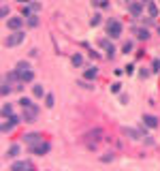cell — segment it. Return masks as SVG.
<instances>
[{
	"label": "cell",
	"mask_w": 160,
	"mask_h": 171,
	"mask_svg": "<svg viewBox=\"0 0 160 171\" xmlns=\"http://www.w3.org/2000/svg\"><path fill=\"white\" fill-rule=\"evenodd\" d=\"M19 105H22V107H30V105H34V103H32V98L22 96V98H19Z\"/></svg>",
	"instance_id": "24"
},
{
	"label": "cell",
	"mask_w": 160,
	"mask_h": 171,
	"mask_svg": "<svg viewBox=\"0 0 160 171\" xmlns=\"http://www.w3.org/2000/svg\"><path fill=\"white\" fill-rule=\"evenodd\" d=\"M53 105H56V101H53V94H45V107H47V109H51Z\"/></svg>",
	"instance_id": "22"
},
{
	"label": "cell",
	"mask_w": 160,
	"mask_h": 171,
	"mask_svg": "<svg viewBox=\"0 0 160 171\" xmlns=\"http://www.w3.org/2000/svg\"><path fill=\"white\" fill-rule=\"evenodd\" d=\"M49 150H51V146L47 143V141H43V139L30 146V152H32V154H37V156H43V154H47Z\"/></svg>",
	"instance_id": "3"
},
{
	"label": "cell",
	"mask_w": 160,
	"mask_h": 171,
	"mask_svg": "<svg viewBox=\"0 0 160 171\" xmlns=\"http://www.w3.org/2000/svg\"><path fill=\"white\" fill-rule=\"evenodd\" d=\"M9 81H11V79L4 75V79H2V96H9V94H11V86H9Z\"/></svg>",
	"instance_id": "15"
},
{
	"label": "cell",
	"mask_w": 160,
	"mask_h": 171,
	"mask_svg": "<svg viewBox=\"0 0 160 171\" xmlns=\"http://www.w3.org/2000/svg\"><path fill=\"white\" fill-rule=\"evenodd\" d=\"M143 4H145V2H130V4H128V13H130L132 17H141Z\"/></svg>",
	"instance_id": "7"
},
{
	"label": "cell",
	"mask_w": 160,
	"mask_h": 171,
	"mask_svg": "<svg viewBox=\"0 0 160 171\" xmlns=\"http://www.w3.org/2000/svg\"><path fill=\"white\" fill-rule=\"evenodd\" d=\"M109 45H111V43H109V39H100V47H105V49H107Z\"/></svg>",
	"instance_id": "32"
},
{
	"label": "cell",
	"mask_w": 160,
	"mask_h": 171,
	"mask_svg": "<svg viewBox=\"0 0 160 171\" xmlns=\"http://www.w3.org/2000/svg\"><path fill=\"white\" fill-rule=\"evenodd\" d=\"M109 90L113 92V94H118V92L122 90V84H120V81H115V84H111V88H109Z\"/></svg>",
	"instance_id": "26"
},
{
	"label": "cell",
	"mask_w": 160,
	"mask_h": 171,
	"mask_svg": "<svg viewBox=\"0 0 160 171\" xmlns=\"http://www.w3.org/2000/svg\"><path fill=\"white\" fill-rule=\"evenodd\" d=\"M124 73H126V75H132V73H135V64H128V66H124Z\"/></svg>",
	"instance_id": "29"
},
{
	"label": "cell",
	"mask_w": 160,
	"mask_h": 171,
	"mask_svg": "<svg viewBox=\"0 0 160 171\" xmlns=\"http://www.w3.org/2000/svg\"><path fill=\"white\" fill-rule=\"evenodd\" d=\"M122 133H124V135H128L130 139H141V137H148V135L143 133V131H135V128H124Z\"/></svg>",
	"instance_id": "10"
},
{
	"label": "cell",
	"mask_w": 160,
	"mask_h": 171,
	"mask_svg": "<svg viewBox=\"0 0 160 171\" xmlns=\"http://www.w3.org/2000/svg\"><path fill=\"white\" fill-rule=\"evenodd\" d=\"M107 34L111 39L122 37V24H120V19H109L107 22Z\"/></svg>",
	"instance_id": "1"
},
{
	"label": "cell",
	"mask_w": 160,
	"mask_h": 171,
	"mask_svg": "<svg viewBox=\"0 0 160 171\" xmlns=\"http://www.w3.org/2000/svg\"><path fill=\"white\" fill-rule=\"evenodd\" d=\"M100 24V13H94V17L90 19V26H98Z\"/></svg>",
	"instance_id": "27"
},
{
	"label": "cell",
	"mask_w": 160,
	"mask_h": 171,
	"mask_svg": "<svg viewBox=\"0 0 160 171\" xmlns=\"http://www.w3.org/2000/svg\"><path fill=\"white\" fill-rule=\"evenodd\" d=\"M30 7H32L34 11H38V9H41V2H30Z\"/></svg>",
	"instance_id": "34"
},
{
	"label": "cell",
	"mask_w": 160,
	"mask_h": 171,
	"mask_svg": "<svg viewBox=\"0 0 160 171\" xmlns=\"http://www.w3.org/2000/svg\"><path fill=\"white\" fill-rule=\"evenodd\" d=\"M9 116H13V107L9 105V103H4V105H2V118L7 120Z\"/></svg>",
	"instance_id": "18"
},
{
	"label": "cell",
	"mask_w": 160,
	"mask_h": 171,
	"mask_svg": "<svg viewBox=\"0 0 160 171\" xmlns=\"http://www.w3.org/2000/svg\"><path fill=\"white\" fill-rule=\"evenodd\" d=\"M113 160V152H107L105 156H100V163H111Z\"/></svg>",
	"instance_id": "28"
},
{
	"label": "cell",
	"mask_w": 160,
	"mask_h": 171,
	"mask_svg": "<svg viewBox=\"0 0 160 171\" xmlns=\"http://www.w3.org/2000/svg\"><path fill=\"white\" fill-rule=\"evenodd\" d=\"M22 26H24V15H22V17H9V19H7V28H9V30H22Z\"/></svg>",
	"instance_id": "6"
},
{
	"label": "cell",
	"mask_w": 160,
	"mask_h": 171,
	"mask_svg": "<svg viewBox=\"0 0 160 171\" xmlns=\"http://www.w3.org/2000/svg\"><path fill=\"white\" fill-rule=\"evenodd\" d=\"M71 62H73L75 66H81V64H83V56H81V54H75L73 58H71Z\"/></svg>",
	"instance_id": "21"
},
{
	"label": "cell",
	"mask_w": 160,
	"mask_h": 171,
	"mask_svg": "<svg viewBox=\"0 0 160 171\" xmlns=\"http://www.w3.org/2000/svg\"><path fill=\"white\" fill-rule=\"evenodd\" d=\"M158 32H160V28H158Z\"/></svg>",
	"instance_id": "36"
},
{
	"label": "cell",
	"mask_w": 160,
	"mask_h": 171,
	"mask_svg": "<svg viewBox=\"0 0 160 171\" xmlns=\"http://www.w3.org/2000/svg\"><path fill=\"white\" fill-rule=\"evenodd\" d=\"M22 120H24V118H19V116H15V113H13V116H9V118H7V122H2V133H4V135L11 133V131L19 122H22Z\"/></svg>",
	"instance_id": "4"
},
{
	"label": "cell",
	"mask_w": 160,
	"mask_h": 171,
	"mask_svg": "<svg viewBox=\"0 0 160 171\" xmlns=\"http://www.w3.org/2000/svg\"><path fill=\"white\" fill-rule=\"evenodd\" d=\"M143 126H148V128H156V126H158V118L145 113V116H143Z\"/></svg>",
	"instance_id": "9"
},
{
	"label": "cell",
	"mask_w": 160,
	"mask_h": 171,
	"mask_svg": "<svg viewBox=\"0 0 160 171\" xmlns=\"http://www.w3.org/2000/svg\"><path fill=\"white\" fill-rule=\"evenodd\" d=\"M26 19H28V26H30V28H37V26H38V15H34V13L28 15Z\"/></svg>",
	"instance_id": "19"
},
{
	"label": "cell",
	"mask_w": 160,
	"mask_h": 171,
	"mask_svg": "<svg viewBox=\"0 0 160 171\" xmlns=\"http://www.w3.org/2000/svg\"><path fill=\"white\" fill-rule=\"evenodd\" d=\"M4 156H7V158H17V156H19V146H17V143H13V146L7 150V154H4Z\"/></svg>",
	"instance_id": "12"
},
{
	"label": "cell",
	"mask_w": 160,
	"mask_h": 171,
	"mask_svg": "<svg viewBox=\"0 0 160 171\" xmlns=\"http://www.w3.org/2000/svg\"><path fill=\"white\" fill-rule=\"evenodd\" d=\"M96 75H98V71H96V69H88L86 73H83V79L92 81V79H96Z\"/></svg>",
	"instance_id": "17"
},
{
	"label": "cell",
	"mask_w": 160,
	"mask_h": 171,
	"mask_svg": "<svg viewBox=\"0 0 160 171\" xmlns=\"http://www.w3.org/2000/svg\"><path fill=\"white\" fill-rule=\"evenodd\" d=\"M113 56H115V47L109 45V47H107V58H113Z\"/></svg>",
	"instance_id": "30"
},
{
	"label": "cell",
	"mask_w": 160,
	"mask_h": 171,
	"mask_svg": "<svg viewBox=\"0 0 160 171\" xmlns=\"http://www.w3.org/2000/svg\"><path fill=\"white\" fill-rule=\"evenodd\" d=\"M24 122H37L38 118V107L37 105H30V107H24Z\"/></svg>",
	"instance_id": "5"
},
{
	"label": "cell",
	"mask_w": 160,
	"mask_h": 171,
	"mask_svg": "<svg viewBox=\"0 0 160 171\" xmlns=\"http://www.w3.org/2000/svg\"><path fill=\"white\" fill-rule=\"evenodd\" d=\"M2 17H4V19H9V7H7V4H2Z\"/></svg>",
	"instance_id": "31"
},
{
	"label": "cell",
	"mask_w": 160,
	"mask_h": 171,
	"mask_svg": "<svg viewBox=\"0 0 160 171\" xmlns=\"http://www.w3.org/2000/svg\"><path fill=\"white\" fill-rule=\"evenodd\" d=\"M41 139H43V137H41L38 133H26V135H24V141L28 143V146H32V143H37V141H41Z\"/></svg>",
	"instance_id": "11"
},
{
	"label": "cell",
	"mask_w": 160,
	"mask_h": 171,
	"mask_svg": "<svg viewBox=\"0 0 160 171\" xmlns=\"http://www.w3.org/2000/svg\"><path fill=\"white\" fill-rule=\"evenodd\" d=\"M100 135H102V131H100V128H94V131H90V133H88V137H90V139H94V141L98 143Z\"/></svg>",
	"instance_id": "20"
},
{
	"label": "cell",
	"mask_w": 160,
	"mask_h": 171,
	"mask_svg": "<svg viewBox=\"0 0 160 171\" xmlns=\"http://www.w3.org/2000/svg\"><path fill=\"white\" fill-rule=\"evenodd\" d=\"M32 94H34L37 98H43V96H45V90H43V86H41V84H34V86H32Z\"/></svg>",
	"instance_id": "16"
},
{
	"label": "cell",
	"mask_w": 160,
	"mask_h": 171,
	"mask_svg": "<svg viewBox=\"0 0 160 171\" xmlns=\"http://www.w3.org/2000/svg\"><path fill=\"white\" fill-rule=\"evenodd\" d=\"M137 39H139V41H148L149 39V30L148 28H137Z\"/></svg>",
	"instance_id": "14"
},
{
	"label": "cell",
	"mask_w": 160,
	"mask_h": 171,
	"mask_svg": "<svg viewBox=\"0 0 160 171\" xmlns=\"http://www.w3.org/2000/svg\"><path fill=\"white\" fill-rule=\"evenodd\" d=\"M32 11H34V9H32L30 4H24V9H22V15H24V17H28V15H32Z\"/></svg>",
	"instance_id": "25"
},
{
	"label": "cell",
	"mask_w": 160,
	"mask_h": 171,
	"mask_svg": "<svg viewBox=\"0 0 160 171\" xmlns=\"http://www.w3.org/2000/svg\"><path fill=\"white\" fill-rule=\"evenodd\" d=\"M132 47H135V43H132V41H126V43L122 45V51H124V54H128V51H132Z\"/></svg>",
	"instance_id": "23"
},
{
	"label": "cell",
	"mask_w": 160,
	"mask_h": 171,
	"mask_svg": "<svg viewBox=\"0 0 160 171\" xmlns=\"http://www.w3.org/2000/svg\"><path fill=\"white\" fill-rule=\"evenodd\" d=\"M28 171L32 169V165H30V160H17V163H13L11 165V171Z\"/></svg>",
	"instance_id": "8"
},
{
	"label": "cell",
	"mask_w": 160,
	"mask_h": 171,
	"mask_svg": "<svg viewBox=\"0 0 160 171\" xmlns=\"http://www.w3.org/2000/svg\"><path fill=\"white\" fill-rule=\"evenodd\" d=\"M24 39H26V34L22 30H13V34H9L7 41H4V47H15V45H19Z\"/></svg>",
	"instance_id": "2"
},
{
	"label": "cell",
	"mask_w": 160,
	"mask_h": 171,
	"mask_svg": "<svg viewBox=\"0 0 160 171\" xmlns=\"http://www.w3.org/2000/svg\"><path fill=\"white\" fill-rule=\"evenodd\" d=\"M145 7H148V13H149V17H158V7H156V2H152V0H148V2H145Z\"/></svg>",
	"instance_id": "13"
},
{
	"label": "cell",
	"mask_w": 160,
	"mask_h": 171,
	"mask_svg": "<svg viewBox=\"0 0 160 171\" xmlns=\"http://www.w3.org/2000/svg\"><path fill=\"white\" fill-rule=\"evenodd\" d=\"M19 2H22V4H30L32 0H19Z\"/></svg>",
	"instance_id": "35"
},
{
	"label": "cell",
	"mask_w": 160,
	"mask_h": 171,
	"mask_svg": "<svg viewBox=\"0 0 160 171\" xmlns=\"http://www.w3.org/2000/svg\"><path fill=\"white\" fill-rule=\"evenodd\" d=\"M152 69H154V71H160V60H154V62H152Z\"/></svg>",
	"instance_id": "33"
}]
</instances>
